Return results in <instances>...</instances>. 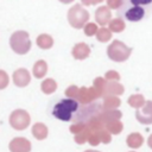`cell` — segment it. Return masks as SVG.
<instances>
[{
	"label": "cell",
	"instance_id": "6da1fadb",
	"mask_svg": "<svg viewBox=\"0 0 152 152\" xmlns=\"http://www.w3.org/2000/svg\"><path fill=\"white\" fill-rule=\"evenodd\" d=\"M116 14L126 21L145 20L152 14V0H121Z\"/></svg>",
	"mask_w": 152,
	"mask_h": 152
},
{
	"label": "cell",
	"instance_id": "277c9868",
	"mask_svg": "<svg viewBox=\"0 0 152 152\" xmlns=\"http://www.w3.org/2000/svg\"><path fill=\"white\" fill-rule=\"evenodd\" d=\"M28 122H30V116L27 115L26 112H24L21 109L14 110L11 114V116H10V124L15 129H24V128H26Z\"/></svg>",
	"mask_w": 152,
	"mask_h": 152
},
{
	"label": "cell",
	"instance_id": "5b68a950",
	"mask_svg": "<svg viewBox=\"0 0 152 152\" xmlns=\"http://www.w3.org/2000/svg\"><path fill=\"white\" fill-rule=\"evenodd\" d=\"M10 150L12 152H28L30 142L23 138H15L10 142Z\"/></svg>",
	"mask_w": 152,
	"mask_h": 152
},
{
	"label": "cell",
	"instance_id": "3957f363",
	"mask_svg": "<svg viewBox=\"0 0 152 152\" xmlns=\"http://www.w3.org/2000/svg\"><path fill=\"white\" fill-rule=\"evenodd\" d=\"M10 45L12 50L19 55L26 53L31 48V42L28 39V34L24 31L14 32L10 38Z\"/></svg>",
	"mask_w": 152,
	"mask_h": 152
},
{
	"label": "cell",
	"instance_id": "ba28073f",
	"mask_svg": "<svg viewBox=\"0 0 152 152\" xmlns=\"http://www.w3.org/2000/svg\"><path fill=\"white\" fill-rule=\"evenodd\" d=\"M8 75L6 74V71L4 70H0V89H4L8 86Z\"/></svg>",
	"mask_w": 152,
	"mask_h": 152
},
{
	"label": "cell",
	"instance_id": "8992f818",
	"mask_svg": "<svg viewBox=\"0 0 152 152\" xmlns=\"http://www.w3.org/2000/svg\"><path fill=\"white\" fill-rule=\"evenodd\" d=\"M13 82L18 87H25L30 82V75L25 69H18L13 74Z\"/></svg>",
	"mask_w": 152,
	"mask_h": 152
},
{
	"label": "cell",
	"instance_id": "9c48e42d",
	"mask_svg": "<svg viewBox=\"0 0 152 152\" xmlns=\"http://www.w3.org/2000/svg\"><path fill=\"white\" fill-rule=\"evenodd\" d=\"M45 132V129H44V127H42L40 125H37V126H34V128H33V134L37 137V138H43L45 134H43Z\"/></svg>",
	"mask_w": 152,
	"mask_h": 152
},
{
	"label": "cell",
	"instance_id": "7a4b0ae2",
	"mask_svg": "<svg viewBox=\"0 0 152 152\" xmlns=\"http://www.w3.org/2000/svg\"><path fill=\"white\" fill-rule=\"evenodd\" d=\"M51 115L61 121H81L82 106L74 97H62L52 104Z\"/></svg>",
	"mask_w": 152,
	"mask_h": 152
},
{
	"label": "cell",
	"instance_id": "30bf717a",
	"mask_svg": "<svg viewBox=\"0 0 152 152\" xmlns=\"http://www.w3.org/2000/svg\"><path fill=\"white\" fill-rule=\"evenodd\" d=\"M48 36H40L39 38H38V40H37V43H38V45L39 46H42V48H44V49H46L48 46H49V43H48Z\"/></svg>",
	"mask_w": 152,
	"mask_h": 152
},
{
	"label": "cell",
	"instance_id": "52a82bcc",
	"mask_svg": "<svg viewBox=\"0 0 152 152\" xmlns=\"http://www.w3.org/2000/svg\"><path fill=\"white\" fill-rule=\"evenodd\" d=\"M45 70H46V68H45V63H44V62H38V63H36V65H34L33 72H34L36 77H42V76L44 75Z\"/></svg>",
	"mask_w": 152,
	"mask_h": 152
}]
</instances>
